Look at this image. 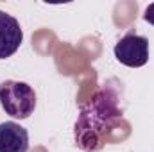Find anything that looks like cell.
Listing matches in <instances>:
<instances>
[{
    "label": "cell",
    "instance_id": "cell-5",
    "mask_svg": "<svg viewBox=\"0 0 154 152\" xmlns=\"http://www.w3.org/2000/svg\"><path fill=\"white\" fill-rule=\"evenodd\" d=\"M29 132L16 122L0 123V152H27Z\"/></svg>",
    "mask_w": 154,
    "mask_h": 152
},
{
    "label": "cell",
    "instance_id": "cell-2",
    "mask_svg": "<svg viewBox=\"0 0 154 152\" xmlns=\"http://www.w3.org/2000/svg\"><path fill=\"white\" fill-rule=\"evenodd\" d=\"M0 106L5 114L25 120L36 109V93L27 82L5 81L0 84Z\"/></svg>",
    "mask_w": 154,
    "mask_h": 152
},
{
    "label": "cell",
    "instance_id": "cell-4",
    "mask_svg": "<svg viewBox=\"0 0 154 152\" xmlns=\"http://www.w3.org/2000/svg\"><path fill=\"white\" fill-rule=\"evenodd\" d=\"M23 41V31L18 20L5 11H0V59L11 57Z\"/></svg>",
    "mask_w": 154,
    "mask_h": 152
},
{
    "label": "cell",
    "instance_id": "cell-1",
    "mask_svg": "<svg viewBox=\"0 0 154 152\" xmlns=\"http://www.w3.org/2000/svg\"><path fill=\"white\" fill-rule=\"evenodd\" d=\"M120 120L122 108L118 106V91L111 86L100 88L95 97L81 108L74 129L77 147L84 152H99Z\"/></svg>",
    "mask_w": 154,
    "mask_h": 152
},
{
    "label": "cell",
    "instance_id": "cell-6",
    "mask_svg": "<svg viewBox=\"0 0 154 152\" xmlns=\"http://www.w3.org/2000/svg\"><path fill=\"white\" fill-rule=\"evenodd\" d=\"M143 20H145L147 23L154 25V2L147 5V9H145V13H143Z\"/></svg>",
    "mask_w": 154,
    "mask_h": 152
},
{
    "label": "cell",
    "instance_id": "cell-3",
    "mask_svg": "<svg viewBox=\"0 0 154 152\" xmlns=\"http://www.w3.org/2000/svg\"><path fill=\"white\" fill-rule=\"evenodd\" d=\"M113 52L116 61L124 66L140 68L149 61V39L136 32H127L124 38L116 41Z\"/></svg>",
    "mask_w": 154,
    "mask_h": 152
}]
</instances>
